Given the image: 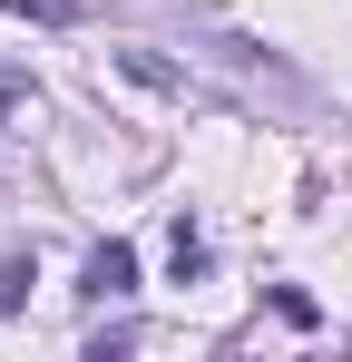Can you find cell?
<instances>
[{
    "instance_id": "cell-7",
    "label": "cell",
    "mask_w": 352,
    "mask_h": 362,
    "mask_svg": "<svg viewBox=\"0 0 352 362\" xmlns=\"http://www.w3.org/2000/svg\"><path fill=\"white\" fill-rule=\"evenodd\" d=\"M20 98H30V78H0V118H10V108H20Z\"/></svg>"
},
{
    "instance_id": "cell-6",
    "label": "cell",
    "mask_w": 352,
    "mask_h": 362,
    "mask_svg": "<svg viewBox=\"0 0 352 362\" xmlns=\"http://www.w3.org/2000/svg\"><path fill=\"white\" fill-rule=\"evenodd\" d=\"M274 313H284V323H303V333H313V323H323V303L303 294V284H274Z\"/></svg>"
},
{
    "instance_id": "cell-1",
    "label": "cell",
    "mask_w": 352,
    "mask_h": 362,
    "mask_svg": "<svg viewBox=\"0 0 352 362\" xmlns=\"http://www.w3.org/2000/svg\"><path fill=\"white\" fill-rule=\"evenodd\" d=\"M78 294H88V303H127V294H137V255L108 235L98 255H88V284H78Z\"/></svg>"
},
{
    "instance_id": "cell-5",
    "label": "cell",
    "mask_w": 352,
    "mask_h": 362,
    "mask_svg": "<svg viewBox=\"0 0 352 362\" xmlns=\"http://www.w3.org/2000/svg\"><path fill=\"white\" fill-rule=\"evenodd\" d=\"M0 10H10V20H49V30H69V20H88L78 0H0Z\"/></svg>"
},
{
    "instance_id": "cell-2",
    "label": "cell",
    "mask_w": 352,
    "mask_h": 362,
    "mask_svg": "<svg viewBox=\"0 0 352 362\" xmlns=\"http://www.w3.org/2000/svg\"><path fill=\"white\" fill-rule=\"evenodd\" d=\"M117 69H127L137 88H167V98H186V69H167L157 49H117Z\"/></svg>"
},
{
    "instance_id": "cell-4",
    "label": "cell",
    "mask_w": 352,
    "mask_h": 362,
    "mask_svg": "<svg viewBox=\"0 0 352 362\" xmlns=\"http://www.w3.org/2000/svg\"><path fill=\"white\" fill-rule=\"evenodd\" d=\"M30 284H40V264H30V255H10V264H0V313H20Z\"/></svg>"
},
{
    "instance_id": "cell-3",
    "label": "cell",
    "mask_w": 352,
    "mask_h": 362,
    "mask_svg": "<svg viewBox=\"0 0 352 362\" xmlns=\"http://www.w3.org/2000/svg\"><path fill=\"white\" fill-rule=\"evenodd\" d=\"M167 264H176V284H196V274H206V235H196V216H176V235H167Z\"/></svg>"
}]
</instances>
